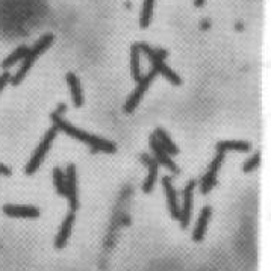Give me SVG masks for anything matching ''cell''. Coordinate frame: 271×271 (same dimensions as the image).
Wrapping results in <instances>:
<instances>
[{
	"instance_id": "cell-1",
	"label": "cell",
	"mask_w": 271,
	"mask_h": 271,
	"mask_svg": "<svg viewBox=\"0 0 271 271\" xmlns=\"http://www.w3.org/2000/svg\"><path fill=\"white\" fill-rule=\"evenodd\" d=\"M50 118H52V121L55 123V128H56V129H61V131L66 132L67 135L73 136V138H76V139H79V141L88 144V145L93 149V152L114 153V152L117 150L112 142H109V141H106V139H102V138H99V136L90 135V134L84 132L82 129L74 128L73 124L67 123V121H66L59 114H56V112H53V114L50 115Z\"/></svg>"
},
{
	"instance_id": "cell-2",
	"label": "cell",
	"mask_w": 271,
	"mask_h": 271,
	"mask_svg": "<svg viewBox=\"0 0 271 271\" xmlns=\"http://www.w3.org/2000/svg\"><path fill=\"white\" fill-rule=\"evenodd\" d=\"M52 43H53V35L52 34L43 35V36L35 43L34 47L28 52L26 58L23 59V64H22V67L18 70V73H17L14 77H11V84H12V85H18V84L25 79L26 73L34 66V62L38 59V56H39Z\"/></svg>"
},
{
	"instance_id": "cell-3",
	"label": "cell",
	"mask_w": 271,
	"mask_h": 271,
	"mask_svg": "<svg viewBox=\"0 0 271 271\" xmlns=\"http://www.w3.org/2000/svg\"><path fill=\"white\" fill-rule=\"evenodd\" d=\"M138 47H139V52H144V53L147 55V58L150 59V62H152V66H153V70H155L156 73H161L165 79H169L173 85H180V84H182L180 77H179L171 68H169V66L164 62V59H161V58L156 55L155 49H152V47H150L149 44H145V43H138Z\"/></svg>"
},
{
	"instance_id": "cell-4",
	"label": "cell",
	"mask_w": 271,
	"mask_h": 271,
	"mask_svg": "<svg viewBox=\"0 0 271 271\" xmlns=\"http://www.w3.org/2000/svg\"><path fill=\"white\" fill-rule=\"evenodd\" d=\"M56 135H58V129H56L55 126L50 128V129L46 132V135L43 138V141H41L39 145L35 149L31 161H29L28 165H26V174H34L35 171L39 169V165L43 164L46 155L49 153V149H50V145H52V142H53V139H55V136Z\"/></svg>"
},
{
	"instance_id": "cell-5",
	"label": "cell",
	"mask_w": 271,
	"mask_h": 271,
	"mask_svg": "<svg viewBox=\"0 0 271 271\" xmlns=\"http://www.w3.org/2000/svg\"><path fill=\"white\" fill-rule=\"evenodd\" d=\"M155 76H156V71L152 70L150 73H147L145 76L141 77V80L138 82V87L135 88V91L129 96L128 102L124 105V111H126V112L132 114V112L135 111V108L139 105V102L142 100V96H144L145 91L149 90V87H150V84H152V80H153Z\"/></svg>"
},
{
	"instance_id": "cell-6",
	"label": "cell",
	"mask_w": 271,
	"mask_h": 271,
	"mask_svg": "<svg viewBox=\"0 0 271 271\" xmlns=\"http://www.w3.org/2000/svg\"><path fill=\"white\" fill-rule=\"evenodd\" d=\"M66 197L68 199L70 209L74 212L79 207V199H77V176H76V167L70 164L66 173Z\"/></svg>"
},
{
	"instance_id": "cell-7",
	"label": "cell",
	"mask_w": 271,
	"mask_h": 271,
	"mask_svg": "<svg viewBox=\"0 0 271 271\" xmlns=\"http://www.w3.org/2000/svg\"><path fill=\"white\" fill-rule=\"evenodd\" d=\"M224 161V153H217V156L214 158V161L211 162L209 169H207V173L203 176L202 179V185H200V191L203 194H207L215 185H217V173L221 167Z\"/></svg>"
},
{
	"instance_id": "cell-8",
	"label": "cell",
	"mask_w": 271,
	"mask_h": 271,
	"mask_svg": "<svg viewBox=\"0 0 271 271\" xmlns=\"http://www.w3.org/2000/svg\"><path fill=\"white\" fill-rule=\"evenodd\" d=\"M194 186H196V182L191 180V182H188L186 188L183 190V204H182V209H180V214H179V220H180V227L182 229H186L188 224H190V220H191Z\"/></svg>"
},
{
	"instance_id": "cell-9",
	"label": "cell",
	"mask_w": 271,
	"mask_h": 271,
	"mask_svg": "<svg viewBox=\"0 0 271 271\" xmlns=\"http://www.w3.org/2000/svg\"><path fill=\"white\" fill-rule=\"evenodd\" d=\"M149 144H150V149H152V150H153V153H155V161H156L158 164H162L164 167H167L170 171L177 173V167H176V164L170 159L169 153H167V152L161 147V144L158 142L156 136L155 135L150 136Z\"/></svg>"
},
{
	"instance_id": "cell-10",
	"label": "cell",
	"mask_w": 271,
	"mask_h": 271,
	"mask_svg": "<svg viewBox=\"0 0 271 271\" xmlns=\"http://www.w3.org/2000/svg\"><path fill=\"white\" fill-rule=\"evenodd\" d=\"M3 212L8 217L14 218H36L39 215V209L35 206H20V204H5Z\"/></svg>"
},
{
	"instance_id": "cell-11",
	"label": "cell",
	"mask_w": 271,
	"mask_h": 271,
	"mask_svg": "<svg viewBox=\"0 0 271 271\" xmlns=\"http://www.w3.org/2000/svg\"><path fill=\"white\" fill-rule=\"evenodd\" d=\"M141 159L149 169L147 179L144 180V185H142V191L144 193H152V190L156 183V177H158V162L155 161V158H150L149 155H141Z\"/></svg>"
},
{
	"instance_id": "cell-12",
	"label": "cell",
	"mask_w": 271,
	"mask_h": 271,
	"mask_svg": "<svg viewBox=\"0 0 271 271\" xmlns=\"http://www.w3.org/2000/svg\"><path fill=\"white\" fill-rule=\"evenodd\" d=\"M162 185H164V190H165V194H167V204H169L170 214H171L173 218H177V220H179L180 207H179V202H177V193H176V190L173 188L171 179H170L169 176H165V177L162 179Z\"/></svg>"
},
{
	"instance_id": "cell-13",
	"label": "cell",
	"mask_w": 271,
	"mask_h": 271,
	"mask_svg": "<svg viewBox=\"0 0 271 271\" xmlns=\"http://www.w3.org/2000/svg\"><path fill=\"white\" fill-rule=\"evenodd\" d=\"M73 224H74V212L71 211L67 217H66V220L62 221L61 229H59V234H58V237L55 239V247H56L58 250H61V248L66 247V244H67L68 241V237H70L71 229H73Z\"/></svg>"
},
{
	"instance_id": "cell-14",
	"label": "cell",
	"mask_w": 271,
	"mask_h": 271,
	"mask_svg": "<svg viewBox=\"0 0 271 271\" xmlns=\"http://www.w3.org/2000/svg\"><path fill=\"white\" fill-rule=\"evenodd\" d=\"M67 84L68 88H70V93H71L73 105L77 106V108H80L84 105V94H82V88H80V82H79L77 76L73 74V73H68Z\"/></svg>"
},
{
	"instance_id": "cell-15",
	"label": "cell",
	"mask_w": 271,
	"mask_h": 271,
	"mask_svg": "<svg viewBox=\"0 0 271 271\" xmlns=\"http://www.w3.org/2000/svg\"><path fill=\"white\" fill-rule=\"evenodd\" d=\"M209 218H211V207L206 206L203 211H202V214H200V217H199V221H197V226H196V229H194V232H193V239H194L196 242H200L204 238V234H206V231H207Z\"/></svg>"
},
{
	"instance_id": "cell-16",
	"label": "cell",
	"mask_w": 271,
	"mask_h": 271,
	"mask_svg": "<svg viewBox=\"0 0 271 271\" xmlns=\"http://www.w3.org/2000/svg\"><path fill=\"white\" fill-rule=\"evenodd\" d=\"M229 150L234 152H248L250 150V144L245 141H220L217 144V153H226Z\"/></svg>"
},
{
	"instance_id": "cell-17",
	"label": "cell",
	"mask_w": 271,
	"mask_h": 271,
	"mask_svg": "<svg viewBox=\"0 0 271 271\" xmlns=\"http://www.w3.org/2000/svg\"><path fill=\"white\" fill-rule=\"evenodd\" d=\"M153 135L156 136V139H158V142L161 144V147L169 153V155H177L179 153V149L176 147V144L170 139L169 134L164 131V129H161V128H158L156 131H155V134Z\"/></svg>"
},
{
	"instance_id": "cell-18",
	"label": "cell",
	"mask_w": 271,
	"mask_h": 271,
	"mask_svg": "<svg viewBox=\"0 0 271 271\" xmlns=\"http://www.w3.org/2000/svg\"><path fill=\"white\" fill-rule=\"evenodd\" d=\"M28 52H29V49L26 47V46H20L17 50H14L3 62H2V68H9L11 66H14V64H17V62H20L22 59H25L26 58V55H28Z\"/></svg>"
},
{
	"instance_id": "cell-19",
	"label": "cell",
	"mask_w": 271,
	"mask_h": 271,
	"mask_svg": "<svg viewBox=\"0 0 271 271\" xmlns=\"http://www.w3.org/2000/svg\"><path fill=\"white\" fill-rule=\"evenodd\" d=\"M139 47L138 44H134L131 47V73H132V77L134 80L139 82L141 80V70H139Z\"/></svg>"
},
{
	"instance_id": "cell-20",
	"label": "cell",
	"mask_w": 271,
	"mask_h": 271,
	"mask_svg": "<svg viewBox=\"0 0 271 271\" xmlns=\"http://www.w3.org/2000/svg\"><path fill=\"white\" fill-rule=\"evenodd\" d=\"M153 5H155V0H144V3H142L141 18H139V26H141L142 29H145V28L150 25L152 14H153Z\"/></svg>"
},
{
	"instance_id": "cell-21",
	"label": "cell",
	"mask_w": 271,
	"mask_h": 271,
	"mask_svg": "<svg viewBox=\"0 0 271 271\" xmlns=\"http://www.w3.org/2000/svg\"><path fill=\"white\" fill-rule=\"evenodd\" d=\"M53 183H55V188L58 191V194L61 196H66V174L62 173L61 169L53 170Z\"/></svg>"
},
{
	"instance_id": "cell-22",
	"label": "cell",
	"mask_w": 271,
	"mask_h": 271,
	"mask_svg": "<svg viewBox=\"0 0 271 271\" xmlns=\"http://www.w3.org/2000/svg\"><path fill=\"white\" fill-rule=\"evenodd\" d=\"M259 161H261V153L258 152V153H255L245 164H244V171L245 173H248V171H252V170H255L258 165H259Z\"/></svg>"
},
{
	"instance_id": "cell-23",
	"label": "cell",
	"mask_w": 271,
	"mask_h": 271,
	"mask_svg": "<svg viewBox=\"0 0 271 271\" xmlns=\"http://www.w3.org/2000/svg\"><path fill=\"white\" fill-rule=\"evenodd\" d=\"M9 80H11V74H9L8 71H5V73L0 76V91L6 87V84H8Z\"/></svg>"
},
{
	"instance_id": "cell-24",
	"label": "cell",
	"mask_w": 271,
	"mask_h": 271,
	"mask_svg": "<svg viewBox=\"0 0 271 271\" xmlns=\"http://www.w3.org/2000/svg\"><path fill=\"white\" fill-rule=\"evenodd\" d=\"M0 174H3V176H9V174H11V170L8 169L6 165L0 164Z\"/></svg>"
},
{
	"instance_id": "cell-25",
	"label": "cell",
	"mask_w": 271,
	"mask_h": 271,
	"mask_svg": "<svg viewBox=\"0 0 271 271\" xmlns=\"http://www.w3.org/2000/svg\"><path fill=\"white\" fill-rule=\"evenodd\" d=\"M204 3H206V0H194V5H196L197 8H200V6H203Z\"/></svg>"
},
{
	"instance_id": "cell-26",
	"label": "cell",
	"mask_w": 271,
	"mask_h": 271,
	"mask_svg": "<svg viewBox=\"0 0 271 271\" xmlns=\"http://www.w3.org/2000/svg\"><path fill=\"white\" fill-rule=\"evenodd\" d=\"M207 25H209L207 22H203V23H202V29H207Z\"/></svg>"
}]
</instances>
